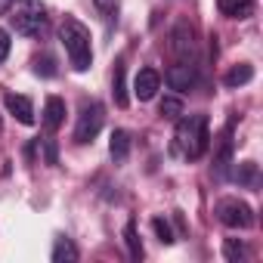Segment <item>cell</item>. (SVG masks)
<instances>
[{
  "mask_svg": "<svg viewBox=\"0 0 263 263\" xmlns=\"http://www.w3.org/2000/svg\"><path fill=\"white\" fill-rule=\"evenodd\" d=\"M217 10L226 19H248L254 13V0H217Z\"/></svg>",
  "mask_w": 263,
  "mask_h": 263,
  "instance_id": "obj_12",
  "label": "cell"
},
{
  "mask_svg": "<svg viewBox=\"0 0 263 263\" xmlns=\"http://www.w3.org/2000/svg\"><path fill=\"white\" fill-rule=\"evenodd\" d=\"M211 146V130H208V118L204 115H186L177 121L174 130V155L186 158V161H198Z\"/></svg>",
  "mask_w": 263,
  "mask_h": 263,
  "instance_id": "obj_1",
  "label": "cell"
},
{
  "mask_svg": "<svg viewBox=\"0 0 263 263\" xmlns=\"http://www.w3.org/2000/svg\"><path fill=\"white\" fill-rule=\"evenodd\" d=\"M251 81H254V65H248V62L232 65V68L226 71V78H223L226 87H245V84H251Z\"/></svg>",
  "mask_w": 263,
  "mask_h": 263,
  "instance_id": "obj_14",
  "label": "cell"
},
{
  "mask_svg": "<svg viewBox=\"0 0 263 263\" xmlns=\"http://www.w3.org/2000/svg\"><path fill=\"white\" fill-rule=\"evenodd\" d=\"M229 155H232V124L223 130V137H220V149H217V177H226Z\"/></svg>",
  "mask_w": 263,
  "mask_h": 263,
  "instance_id": "obj_15",
  "label": "cell"
},
{
  "mask_svg": "<svg viewBox=\"0 0 263 263\" xmlns=\"http://www.w3.org/2000/svg\"><path fill=\"white\" fill-rule=\"evenodd\" d=\"M158 87H161V74H158L155 68H140V71H137V78H134V93H137L140 102L155 99Z\"/></svg>",
  "mask_w": 263,
  "mask_h": 263,
  "instance_id": "obj_7",
  "label": "cell"
},
{
  "mask_svg": "<svg viewBox=\"0 0 263 263\" xmlns=\"http://www.w3.org/2000/svg\"><path fill=\"white\" fill-rule=\"evenodd\" d=\"M124 241H127V251L134 260L143 257V241H140V232H137V223H127L124 226Z\"/></svg>",
  "mask_w": 263,
  "mask_h": 263,
  "instance_id": "obj_17",
  "label": "cell"
},
{
  "mask_svg": "<svg viewBox=\"0 0 263 263\" xmlns=\"http://www.w3.org/2000/svg\"><path fill=\"white\" fill-rule=\"evenodd\" d=\"M93 4H96V10H99L105 19H111V13L118 10V0H93Z\"/></svg>",
  "mask_w": 263,
  "mask_h": 263,
  "instance_id": "obj_24",
  "label": "cell"
},
{
  "mask_svg": "<svg viewBox=\"0 0 263 263\" xmlns=\"http://www.w3.org/2000/svg\"><path fill=\"white\" fill-rule=\"evenodd\" d=\"M34 74H41V78H53V74H56V59L47 56V53L37 56V59H34Z\"/></svg>",
  "mask_w": 263,
  "mask_h": 263,
  "instance_id": "obj_20",
  "label": "cell"
},
{
  "mask_svg": "<svg viewBox=\"0 0 263 263\" xmlns=\"http://www.w3.org/2000/svg\"><path fill=\"white\" fill-rule=\"evenodd\" d=\"M108 155H111L115 164H124L127 161V155H130V134H127V130H115V134H111Z\"/></svg>",
  "mask_w": 263,
  "mask_h": 263,
  "instance_id": "obj_13",
  "label": "cell"
},
{
  "mask_svg": "<svg viewBox=\"0 0 263 263\" xmlns=\"http://www.w3.org/2000/svg\"><path fill=\"white\" fill-rule=\"evenodd\" d=\"M0 130H4V118H0Z\"/></svg>",
  "mask_w": 263,
  "mask_h": 263,
  "instance_id": "obj_26",
  "label": "cell"
},
{
  "mask_svg": "<svg viewBox=\"0 0 263 263\" xmlns=\"http://www.w3.org/2000/svg\"><path fill=\"white\" fill-rule=\"evenodd\" d=\"M10 19H13V28H16L19 34L34 37V34H41V28L47 25V10H44V4H37V0H28V4H22Z\"/></svg>",
  "mask_w": 263,
  "mask_h": 263,
  "instance_id": "obj_4",
  "label": "cell"
},
{
  "mask_svg": "<svg viewBox=\"0 0 263 263\" xmlns=\"http://www.w3.org/2000/svg\"><path fill=\"white\" fill-rule=\"evenodd\" d=\"M102 121H105V108L99 102H84L81 115H78V127H74V143H93L96 134L102 130Z\"/></svg>",
  "mask_w": 263,
  "mask_h": 263,
  "instance_id": "obj_5",
  "label": "cell"
},
{
  "mask_svg": "<svg viewBox=\"0 0 263 263\" xmlns=\"http://www.w3.org/2000/svg\"><path fill=\"white\" fill-rule=\"evenodd\" d=\"M235 180H238L241 186H257V164H254V161H241V164L235 167Z\"/></svg>",
  "mask_w": 263,
  "mask_h": 263,
  "instance_id": "obj_19",
  "label": "cell"
},
{
  "mask_svg": "<svg viewBox=\"0 0 263 263\" xmlns=\"http://www.w3.org/2000/svg\"><path fill=\"white\" fill-rule=\"evenodd\" d=\"M152 229H155V235H158L164 245H174V241H177L174 232H171V223H167L164 217H155V220H152Z\"/></svg>",
  "mask_w": 263,
  "mask_h": 263,
  "instance_id": "obj_22",
  "label": "cell"
},
{
  "mask_svg": "<svg viewBox=\"0 0 263 263\" xmlns=\"http://www.w3.org/2000/svg\"><path fill=\"white\" fill-rule=\"evenodd\" d=\"M111 96H115V105H118V108H127V105H130L127 81H124V59H118V62H115V74H111Z\"/></svg>",
  "mask_w": 263,
  "mask_h": 263,
  "instance_id": "obj_11",
  "label": "cell"
},
{
  "mask_svg": "<svg viewBox=\"0 0 263 263\" xmlns=\"http://www.w3.org/2000/svg\"><path fill=\"white\" fill-rule=\"evenodd\" d=\"M171 47H174V53L180 56V59H192V53H195V31L186 25V22H180L177 28H174V34H171Z\"/></svg>",
  "mask_w": 263,
  "mask_h": 263,
  "instance_id": "obj_9",
  "label": "cell"
},
{
  "mask_svg": "<svg viewBox=\"0 0 263 263\" xmlns=\"http://www.w3.org/2000/svg\"><path fill=\"white\" fill-rule=\"evenodd\" d=\"M4 105H7V111L19 124H34V105H31L28 96H22V93H4Z\"/></svg>",
  "mask_w": 263,
  "mask_h": 263,
  "instance_id": "obj_8",
  "label": "cell"
},
{
  "mask_svg": "<svg viewBox=\"0 0 263 263\" xmlns=\"http://www.w3.org/2000/svg\"><path fill=\"white\" fill-rule=\"evenodd\" d=\"M59 41L65 47V56L74 71H87L93 65V47H90V28L78 22L74 16H65L59 25Z\"/></svg>",
  "mask_w": 263,
  "mask_h": 263,
  "instance_id": "obj_2",
  "label": "cell"
},
{
  "mask_svg": "<svg viewBox=\"0 0 263 263\" xmlns=\"http://www.w3.org/2000/svg\"><path fill=\"white\" fill-rule=\"evenodd\" d=\"M217 220L229 229H251L254 226V211L241 198H223V201H217Z\"/></svg>",
  "mask_w": 263,
  "mask_h": 263,
  "instance_id": "obj_3",
  "label": "cell"
},
{
  "mask_svg": "<svg viewBox=\"0 0 263 263\" xmlns=\"http://www.w3.org/2000/svg\"><path fill=\"white\" fill-rule=\"evenodd\" d=\"M53 263H74L78 257H81V251L74 248V241L71 238H56V245H53Z\"/></svg>",
  "mask_w": 263,
  "mask_h": 263,
  "instance_id": "obj_16",
  "label": "cell"
},
{
  "mask_svg": "<svg viewBox=\"0 0 263 263\" xmlns=\"http://www.w3.org/2000/svg\"><path fill=\"white\" fill-rule=\"evenodd\" d=\"M164 81H167V87H171V90H177V93H186V90H192V87H195V81H198V71H195L192 59H180L177 65H171V68H167Z\"/></svg>",
  "mask_w": 263,
  "mask_h": 263,
  "instance_id": "obj_6",
  "label": "cell"
},
{
  "mask_svg": "<svg viewBox=\"0 0 263 263\" xmlns=\"http://www.w3.org/2000/svg\"><path fill=\"white\" fill-rule=\"evenodd\" d=\"M10 47H13V41H10V34L0 28V62H4L7 56H10Z\"/></svg>",
  "mask_w": 263,
  "mask_h": 263,
  "instance_id": "obj_25",
  "label": "cell"
},
{
  "mask_svg": "<svg viewBox=\"0 0 263 263\" xmlns=\"http://www.w3.org/2000/svg\"><path fill=\"white\" fill-rule=\"evenodd\" d=\"M158 111H161V118L177 121V118L183 115V99H177V96H164V99H161V105H158Z\"/></svg>",
  "mask_w": 263,
  "mask_h": 263,
  "instance_id": "obj_18",
  "label": "cell"
},
{
  "mask_svg": "<svg viewBox=\"0 0 263 263\" xmlns=\"http://www.w3.org/2000/svg\"><path fill=\"white\" fill-rule=\"evenodd\" d=\"M223 257L235 263V260H245V257H248V251H245V245H241V241H235V238H226V245H223Z\"/></svg>",
  "mask_w": 263,
  "mask_h": 263,
  "instance_id": "obj_21",
  "label": "cell"
},
{
  "mask_svg": "<svg viewBox=\"0 0 263 263\" xmlns=\"http://www.w3.org/2000/svg\"><path fill=\"white\" fill-rule=\"evenodd\" d=\"M41 146H44V158H47V164H56V161H59V158H56V143H53L50 137H44Z\"/></svg>",
  "mask_w": 263,
  "mask_h": 263,
  "instance_id": "obj_23",
  "label": "cell"
},
{
  "mask_svg": "<svg viewBox=\"0 0 263 263\" xmlns=\"http://www.w3.org/2000/svg\"><path fill=\"white\" fill-rule=\"evenodd\" d=\"M65 121V102L59 96H47L44 102V127H47V134H56V130L62 127Z\"/></svg>",
  "mask_w": 263,
  "mask_h": 263,
  "instance_id": "obj_10",
  "label": "cell"
}]
</instances>
